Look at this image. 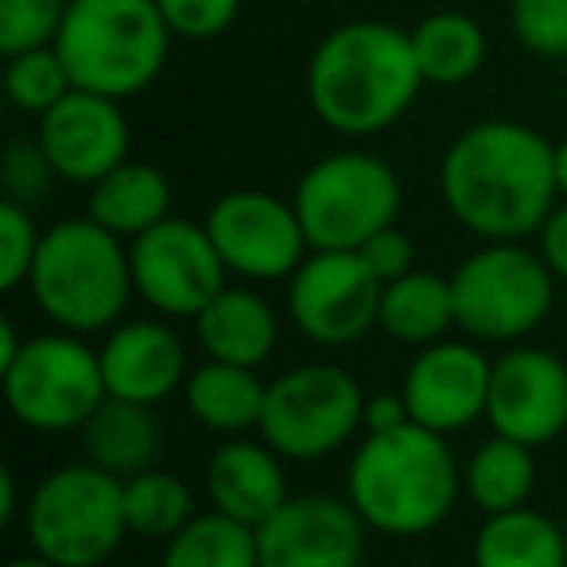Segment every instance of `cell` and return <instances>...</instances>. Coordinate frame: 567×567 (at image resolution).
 Wrapping results in <instances>:
<instances>
[{
    "mask_svg": "<svg viewBox=\"0 0 567 567\" xmlns=\"http://www.w3.org/2000/svg\"><path fill=\"white\" fill-rule=\"evenodd\" d=\"M447 214L482 241H525L559 206L556 144L520 121H478L440 159Z\"/></svg>",
    "mask_w": 567,
    "mask_h": 567,
    "instance_id": "1",
    "label": "cell"
},
{
    "mask_svg": "<svg viewBox=\"0 0 567 567\" xmlns=\"http://www.w3.org/2000/svg\"><path fill=\"white\" fill-rule=\"evenodd\" d=\"M427 86L412 35L385 20H350L319 40L308 63L311 113L339 136L393 128Z\"/></svg>",
    "mask_w": 567,
    "mask_h": 567,
    "instance_id": "2",
    "label": "cell"
},
{
    "mask_svg": "<svg viewBox=\"0 0 567 567\" xmlns=\"http://www.w3.org/2000/svg\"><path fill=\"white\" fill-rule=\"evenodd\" d=\"M463 471L447 435L404 424L396 432L365 435L347 471V502L365 528L393 540H416L455 509Z\"/></svg>",
    "mask_w": 567,
    "mask_h": 567,
    "instance_id": "3",
    "label": "cell"
},
{
    "mask_svg": "<svg viewBox=\"0 0 567 567\" xmlns=\"http://www.w3.org/2000/svg\"><path fill=\"white\" fill-rule=\"evenodd\" d=\"M28 288L55 331L71 334L113 331L136 296L125 241L86 214L43 229Z\"/></svg>",
    "mask_w": 567,
    "mask_h": 567,
    "instance_id": "4",
    "label": "cell"
},
{
    "mask_svg": "<svg viewBox=\"0 0 567 567\" xmlns=\"http://www.w3.org/2000/svg\"><path fill=\"white\" fill-rule=\"evenodd\" d=\"M172 40L156 0H71L55 51L74 90L128 102L159 79Z\"/></svg>",
    "mask_w": 567,
    "mask_h": 567,
    "instance_id": "5",
    "label": "cell"
},
{
    "mask_svg": "<svg viewBox=\"0 0 567 567\" xmlns=\"http://www.w3.org/2000/svg\"><path fill=\"white\" fill-rule=\"evenodd\" d=\"M24 528L35 556L55 567H102L125 544V482L94 463L55 466L24 502Z\"/></svg>",
    "mask_w": 567,
    "mask_h": 567,
    "instance_id": "6",
    "label": "cell"
},
{
    "mask_svg": "<svg viewBox=\"0 0 567 567\" xmlns=\"http://www.w3.org/2000/svg\"><path fill=\"white\" fill-rule=\"evenodd\" d=\"M401 198V179L385 159L342 148L300 175L292 206L311 252H358L373 234L396 226Z\"/></svg>",
    "mask_w": 567,
    "mask_h": 567,
    "instance_id": "7",
    "label": "cell"
},
{
    "mask_svg": "<svg viewBox=\"0 0 567 567\" xmlns=\"http://www.w3.org/2000/svg\"><path fill=\"white\" fill-rule=\"evenodd\" d=\"M455 327L471 342H520L551 316L556 276L525 241H486L451 272Z\"/></svg>",
    "mask_w": 567,
    "mask_h": 567,
    "instance_id": "8",
    "label": "cell"
},
{
    "mask_svg": "<svg viewBox=\"0 0 567 567\" xmlns=\"http://www.w3.org/2000/svg\"><path fill=\"white\" fill-rule=\"evenodd\" d=\"M358 378L334 362H308L284 370L268 381L265 412H260V440L284 463H316L342 451L358 435L365 416Z\"/></svg>",
    "mask_w": 567,
    "mask_h": 567,
    "instance_id": "9",
    "label": "cell"
},
{
    "mask_svg": "<svg viewBox=\"0 0 567 567\" xmlns=\"http://www.w3.org/2000/svg\"><path fill=\"white\" fill-rule=\"evenodd\" d=\"M4 404L32 432H82L105 404L102 358L82 334L48 331L32 334L20 358L0 373Z\"/></svg>",
    "mask_w": 567,
    "mask_h": 567,
    "instance_id": "10",
    "label": "cell"
},
{
    "mask_svg": "<svg viewBox=\"0 0 567 567\" xmlns=\"http://www.w3.org/2000/svg\"><path fill=\"white\" fill-rule=\"evenodd\" d=\"M128 268H133L136 296L156 316L190 319V323L226 288L229 276L203 221L175 218V214L128 241Z\"/></svg>",
    "mask_w": 567,
    "mask_h": 567,
    "instance_id": "11",
    "label": "cell"
},
{
    "mask_svg": "<svg viewBox=\"0 0 567 567\" xmlns=\"http://www.w3.org/2000/svg\"><path fill=\"white\" fill-rule=\"evenodd\" d=\"M203 226L221 265L241 280H292L311 252L296 206L268 190H226Z\"/></svg>",
    "mask_w": 567,
    "mask_h": 567,
    "instance_id": "12",
    "label": "cell"
},
{
    "mask_svg": "<svg viewBox=\"0 0 567 567\" xmlns=\"http://www.w3.org/2000/svg\"><path fill=\"white\" fill-rule=\"evenodd\" d=\"M381 288L358 252H308L288 280V316L316 347H350L378 327Z\"/></svg>",
    "mask_w": 567,
    "mask_h": 567,
    "instance_id": "13",
    "label": "cell"
},
{
    "mask_svg": "<svg viewBox=\"0 0 567 567\" xmlns=\"http://www.w3.org/2000/svg\"><path fill=\"white\" fill-rule=\"evenodd\" d=\"M486 420L494 435L548 447L567 432V362L540 347H509L494 358Z\"/></svg>",
    "mask_w": 567,
    "mask_h": 567,
    "instance_id": "14",
    "label": "cell"
},
{
    "mask_svg": "<svg viewBox=\"0 0 567 567\" xmlns=\"http://www.w3.org/2000/svg\"><path fill=\"white\" fill-rule=\"evenodd\" d=\"M365 520L347 497L296 494L257 528L260 567H362Z\"/></svg>",
    "mask_w": 567,
    "mask_h": 567,
    "instance_id": "15",
    "label": "cell"
},
{
    "mask_svg": "<svg viewBox=\"0 0 567 567\" xmlns=\"http://www.w3.org/2000/svg\"><path fill=\"white\" fill-rule=\"evenodd\" d=\"M489 378H494V362L482 354L478 342L443 339L416 350V358L404 370L401 396L409 404L412 424L455 435L486 420Z\"/></svg>",
    "mask_w": 567,
    "mask_h": 567,
    "instance_id": "16",
    "label": "cell"
},
{
    "mask_svg": "<svg viewBox=\"0 0 567 567\" xmlns=\"http://www.w3.org/2000/svg\"><path fill=\"white\" fill-rule=\"evenodd\" d=\"M35 141L48 152L59 179L94 187L128 159L133 128H128L121 102L90 94V90H71L55 110L40 117Z\"/></svg>",
    "mask_w": 567,
    "mask_h": 567,
    "instance_id": "17",
    "label": "cell"
},
{
    "mask_svg": "<svg viewBox=\"0 0 567 567\" xmlns=\"http://www.w3.org/2000/svg\"><path fill=\"white\" fill-rule=\"evenodd\" d=\"M105 373V393L117 401L148 404L159 401L187 385V347L164 323V319H125L117 323L105 342L97 347Z\"/></svg>",
    "mask_w": 567,
    "mask_h": 567,
    "instance_id": "18",
    "label": "cell"
},
{
    "mask_svg": "<svg viewBox=\"0 0 567 567\" xmlns=\"http://www.w3.org/2000/svg\"><path fill=\"white\" fill-rule=\"evenodd\" d=\"M203 489L214 513L245 528H260L288 502L284 458L265 440H226L218 443L203 471Z\"/></svg>",
    "mask_w": 567,
    "mask_h": 567,
    "instance_id": "19",
    "label": "cell"
},
{
    "mask_svg": "<svg viewBox=\"0 0 567 567\" xmlns=\"http://www.w3.org/2000/svg\"><path fill=\"white\" fill-rule=\"evenodd\" d=\"M195 339L210 362L265 365L280 339V319L272 303L245 284H226L195 319Z\"/></svg>",
    "mask_w": 567,
    "mask_h": 567,
    "instance_id": "20",
    "label": "cell"
},
{
    "mask_svg": "<svg viewBox=\"0 0 567 567\" xmlns=\"http://www.w3.org/2000/svg\"><path fill=\"white\" fill-rule=\"evenodd\" d=\"M79 440L86 463H94L97 471L113 474V478L128 482L159 463L164 427H159L156 412L148 404L105 396L102 409L82 424Z\"/></svg>",
    "mask_w": 567,
    "mask_h": 567,
    "instance_id": "21",
    "label": "cell"
},
{
    "mask_svg": "<svg viewBox=\"0 0 567 567\" xmlns=\"http://www.w3.org/2000/svg\"><path fill=\"white\" fill-rule=\"evenodd\" d=\"M86 218H94L121 241H136L152 226L172 218V183L159 167L144 159H125L90 187Z\"/></svg>",
    "mask_w": 567,
    "mask_h": 567,
    "instance_id": "22",
    "label": "cell"
},
{
    "mask_svg": "<svg viewBox=\"0 0 567 567\" xmlns=\"http://www.w3.org/2000/svg\"><path fill=\"white\" fill-rule=\"evenodd\" d=\"M378 327L401 347H432L455 327V296H451V276L412 268L409 276L381 288Z\"/></svg>",
    "mask_w": 567,
    "mask_h": 567,
    "instance_id": "23",
    "label": "cell"
},
{
    "mask_svg": "<svg viewBox=\"0 0 567 567\" xmlns=\"http://www.w3.org/2000/svg\"><path fill=\"white\" fill-rule=\"evenodd\" d=\"M183 393H187L190 416H195L206 432L245 435L249 427L260 424L268 381H260L257 370H249V365L210 362V358H206L198 370H190Z\"/></svg>",
    "mask_w": 567,
    "mask_h": 567,
    "instance_id": "24",
    "label": "cell"
},
{
    "mask_svg": "<svg viewBox=\"0 0 567 567\" xmlns=\"http://www.w3.org/2000/svg\"><path fill=\"white\" fill-rule=\"evenodd\" d=\"M471 559L474 567H567V540L548 513L525 505L482 520Z\"/></svg>",
    "mask_w": 567,
    "mask_h": 567,
    "instance_id": "25",
    "label": "cell"
},
{
    "mask_svg": "<svg viewBox=\"0 0 567 567\" xmlns=\"http://www.w3.org/2000/svg\"><path fill=\"white\" fill-rule=\"evenodd\" d=\"M409 35L427 86H463L486 63V32L466 12H432Z\"/></svg>",
    "mask_w": 567,
    "mask_h": 567,
    "instance_id": "26",
    "label": "cell"
},
{
    "mask_svg": "<svg viewBox=\"0 0 567 567\" xmlns=\"http://www.w3.org/2000/svg\"><path fill=\"white\" fill-rule=\"evenodd\" d=\"M463 489L486 517L509 509H525L536 489V455L517 440L494 435L466 458Z\"/></svg>",
    "mask_w": 567,
    "mask_h": 567,
    "instance_id": "27",
    "label": "cell"
},
{
    "mask_svg": "<svg viewBox=\"0 0 567 567\" xmlns=\"http://www.w3.org/2000/svg\"><path fill=\"white\" fill-rule=\"evenodd\" d=\"M159 567H260L257 528L206 509L164 544Z\"/></svg>",
    "mask_w": 567,
    "mask_h": 567,
    "instance_id": "28",
    "label": "cell"
},
{
    "mask_svg": "<svg viewBox=\"0 0 567 567\" xmlns=\"http://www.w3.org/2000/svg\"><path fill=\"white\" fill-rule=\"evenodd\" d=\"M195 494L190 486L172 471H152L136 474L125 482V520L128 536H144V540H172L175 533L195 520Z\"/></svg>",
    "mask_w": 567,
    "mask_h": 567,
    "instance_id": "29",
    "label": "cell"
},
{
    "mask_svg": "<svg viewBox=\"0 0 567 567\" xmlns=\"http://www.w3.org/2000/svg\"><path fill=\"white\" fill-rule=\"evenodd\" d=\"M71 90V71H66L55 48H35L24 51V55H12L9 66H4V94H9L12 110L32 113V117L51 113Z\"/></svg>",
    "mask_w": 567,
    "mask_h": 567,
    "instance_id": "30",
    "label": "cell"
},
{
    "mask_svg": "<svg viewBox=\"0 0 567 567\" xmlns=\"http://www.w3.org/2000/svg\"><path fill=\"white\" fill-rule=\"evenodd\" d=\"M71 0H0V51L4 59L55 48Z\"/></svg>",
    "mask_w": 567,
    "mask_h": 567,
    "instance_id": "31",
    "label": "cell"
},
{
    "mask_svg": "<svg viewBox=\"0 0 567 567\" xmlns=\"http://www.w3.org/2000/svg\"><path fill=\"white\" fill-rule=\"evenodd\" d=\"M509 28L536 59H567V0H509Z\"/></svg>",
    "mask_w": 567,
    "mask_h": 567,
    "instance_id": "32",
    "label": "cell"
},
{
    "mask_svg": "<svg viewBox=\"0 0 567 567\" xmlns=\"http://www.w3.org/2000/svg\"><path fill=\"white\" fill-rule=\"evenodd\" d=\"M43 229L35 226L32 210L20 203H0V288L17 292L20 284H28L32 265L40 257Z\"/></svg>",
    "mask_w": 567,
    "mask_h": 567,
    "instance_id": "33",
    "label": "cell"
},
{
    "mask_svg": "<svg viewBox=\"0 0 567 567\" xmlns=\"http://www.w3.org/2000/svg\"><path fill=\"white\" fill-rule=\"evenodd\" d=\"M0 179H4V198H9V203H20V206H28V210H35V206L51 195L59 172L51 167L40 141H17V144H9V152L0 159Z\"/></svg>",
    "mask_w": 567,
    "mask_h": 567,
    "instance_id": "34",
    "label": "cell"
},
{
    "mask_svg": "<svg viewBox=\"0 0 567 567\" xmlns=\"http://www.w3.org/2000/svg\"><path fill=\"white\" fill-rule=\"evenodd\" d=\"M159 12H164L172 35L190 43L218 40L229 24L237 20L241 0H156Z\"/></svg>",
    "mask_w": 567,
    "mask_h": 567,
    "instance_id": "35",
    "label": "cell"
},
{
    "mask_svg": "<svg viewBox=\"0 0 567 567\" xmlns=\"http://www.w3.org/2000/svg\"><path fill=\"white\" fill-rule=\"evenodd\" d=\"M358 257L370 265V272L378 276L381 284H393L401 276H409L416 268V249H412V237L404 229L389 226L381 234H373L370 241L358 249Z\"/></svg>",
    "mask_w": 567,
    "mask_h": 567,
    "instance_id": "36",
    "label": "cell"
},
{
    "mask_svg": "<svg viewBox=\"0 0 567 567\" xmlns=\"http://www.w3.org/2000/svg\"><path fill=\"white\" fill-rule=\"evenodd\" d=\"M536 241H540V257H544V265L551 268V276L556 280H564L567 284V203L559 198V206L551 210V218L544 221V229L536 234Z\"/></svg>",
    "mask_w": 567,
    "mask_h": 567,
    "instance_id": "37",
    "label": "cell"
},
{
    "mask_svg": "<svg viewBox=\"0 0 567 567\" xmlns=\"http://www.w3.org/2000/svg\"><path fill=\"white\" fill-rule=\"evenodd\" d=\"M404 424H412V416L401 393H378L365 401V416H362L365 435L396 432V427H404Z\"/></svg>",
    "mask_w": 567,
    "mask_h": 567,
    "instance_id": "38",
    "label": "cell"
},
{
    "mask_svg": "<svg viewBox=\"0 0 567 567\" xmlns=\"http://www.w3.org/2000/svg\"><path fill=\"white\" fill-rule=\"evenodd\" d=\"M17 509H20V489H17V474L4 466L0 471V525L9 528L17 520Z\"/></svg>",
    "mask_w": 567,
    "mask_h": 567,
    "instance_id": "39",
    "label": "cell"
},
{
    "mask_svg": "<svg viewBox=\"0 0 567 567\" xmlns=\"http://www.w3.org/2000/svg\"><path fill=\"white\" fill-rule=\"evenodd\" d=\"M24 342L28 339H20V331H17V323H12V319H0V373L17 362L20 350H24Z\"/></svg>",
    "mask_w": 567,
    "mask_h": 567,
    "instance_id": "40",
    "label": "cell"
},
{
    "mask_svg": "<svg viewBox=\"0 0 567 567\" xmlns=\"http://www.w3.org/2000/svg\"><path fill=\"white\" fill-rule=\"evenodd\" d=\"M556 187H559V198L567 203V136L556 144Z\"/></svg>",
    "mask_w": 567,
    "mask_h": 567,
    "instance_id": "41",
    "label": "cell"
},
{
    "mask_svg": "<svg viewBox=\"0 0 567 567\" xmlns=\"http://www.w3.org/2000/svg\"><path fill=\"white\" fill-rule=\"evenodd\" d=\"M4 567H55V564H48V559H43V556H35V551H32V556L9 559V564H4Z\"/></svg>",
    "mask_w": 567,
    "mask_h": 567,
    "instance_id": "42",
    "label": "cell"
}]
</instances>
